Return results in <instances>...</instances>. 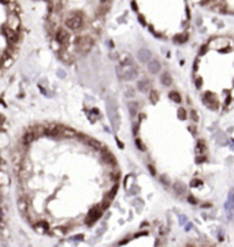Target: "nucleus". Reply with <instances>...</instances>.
Listing matches in <instances>:
<instances>
[{"mask_svg": "<svg viewBox=\"0 0 234 247\" xmlns=\"http://www.w3.org/2000/svg\"><path fill=\"white\" fill-rule=\"evenodd\" d=\"M101 213H103V209H101V206H93L92 209L89 210V213H88V216L85 217V223L88 227H90V225H93L96 223V221L99 220L100 217H101Z\"/></svg>", "mask_w": 234, "mask_h": 247, "instance_id": "nucleus-1", "label": "nucleus"}, {"mask_svg": "<svg viewBox=\"0 0 234 247\" xmlns=\"http://www.w3.org/2000/svg\"><path fill=\"white\" fill-rule=\"evenodd\" d=\"M68 38H70V34H68L67 30H64V29H58L56 33H55V40L58 41L60 45H63V46H67L68 45Z\"/></svg>", "mask_w": 234, "mask_h": 247, "instance_id": "nucleus-2", "label": "nucleus"}, {"mask_svg": "<svg viewBox=\"0 0 234 247\" xmlns=\"http://www.w3.org/2000/svg\"><path fill=\"white\" fill-rule=\"evenodd\" d=\"M203 101L207 104V105L211 108L212 111H216V109H218V107H219V103H218L216 97L214 94H211V93H205V94L203 96Z\"/></svg>", "mask_w": 234, "mask_h": 247, "instance_id": "nucleus-3", "label": "nucleus"}, {"mask_svg": "<svg viewBox=\"0 0 234 247\" xmlns=\"http://www.w3.org/2000/svg\"><path fill=\"white\" fill-rule=\"evenodd\" d=\"M37 138V135L34 134V131L32 130V128H27L26 131H25V134H23V137L19 139V144L22 145H26V146H29L30 145V142H33V141Z\"/></svg>", "mask_w": 234, "mask_h": 247, "instance_id": "nucleus-4", "label": "nucleus"}, {"mask_svg": "<svg viewBox=\"0 0 234 247\" xmlns=\"http://www.w3.org/2000/svg\"><path fill=\"white\" fill-rule=\"evenodd\" d=\"M32 225H33V228L36 229L38 234H45V232H48V231H50V223H48L47 220L34 221Z\"/></svg>", "mask_w": 234, "mask_h": 247, "instance_id": "nucleus-5", "label": "nucleus"}, {"mask_svg": "<svg viewBox=\"0 0 234 247\" xmlns=\"http://www.w3.org/2000/svg\"><path fill=\"white\" fill-rule=\"evenodd\" d=\"M207 144L204 139H198L197 145H196V153L197 154H205V150H207Z\"/></svg>", "mask_w": 234, "mask_h": 247, "instance_id": "nucleus-6", "label": "nucleus"}, {"mask_svg": "<svg viewBox=\"0 0 234 247\" xmlns=\"http://www.w3.org/2000/svg\"><path fill=\"white\" fill-rule=\"evenodd\" d=\"M121 66H123V67H130V66H133V59H131L129 55H123V56H122V60H121Z\"/></svg>", "mask_w": 234, "mask_h": 247, "instance_id": "nucleus-7", "label": "nucleus"}, {"mask_svg": "<svg viewBox=\"0 0 234 247\" xmlns=\"http://www.w3.org/2000/svg\"><path fill=\"white\" fill-rule=\"evenodd\" d=\"M63 135H64V137H67V138H77L78 133H77V131H74L73 128L64 127V128H63Z\"/></svg>", "mask_w": 234, "mask_h": 247, "instance_id": "nucleus-8", "label": "nucleus"}, {"mask_svg": "<svg viewBox=\"0 0 234 247\" xmlns=\"http://www.w3.org/2000/svg\"><path fill=\"white\" fill-rule=\"evenodd\" d=\"M174 190L178 195H184L186 194V187H185L182 183H174Z\"/></svg>", "mask_w": 234, "mask_h": 247, "instance_id": "nucleus-9", "label": "nucleus"}, {"mask_svg": "<svg viewBox=\"0 0 234 247\" xmlns=\"http://www.w3.org/2000/svg\"><path fill=\"white\" fill-rule=\"evenodd\" d=\"M149 71L153 72V74H156V72L160 71V64H159L158 60H153L149 63Z\"/></svg>", "mask_w": 234, "mask_h": 247, "instance_id": "nucleus-10", "label": "nucleus"}, {"mask_svg": "<svg viewBox=\"0 0 234 247\" xmlns=\"http://www.w3.org/2000/svg\"><path fill=\"white\" fill-rule=\"evenodd\" d=\"M168 96H170V99L173 100V101H175L177 104H180L181 101H182V97H181V94L178 93V92H175V90L170 92V93H168Z\"/></svg>", "mask_w": 234, "mask_h": 247, "instance_id": "nucleus-11", "label": "nucleus"}, {"mask_svg": "<svg viewBox=\"0 0 234 247\" xmlns=\"http://www.w3.org/2000/svg\"><path fill=\"white\" fill-rule=\"evenodd\" d=\"M162 82L166 86L173 85V78L170 76V74H168V72H164V74H162Z\"/></svg>", "mask_w": 234, "mask_h": 247, "instance_id": "nucleus-12", "label": "nucleus"}, {"mask_svg": "<svg viewBox=\"0 0 234 247\" xmlns=\"http://www.w3.org/2000/svg\"><path fill=\"white\" fill-rule=\"evenodd\" d=\"M149 87V79H147L145 78L144 81H140L138 82V90H141V92H145V90Z\"/></svg>", "mask_w": 234, "mask_h": 247, "instance_id": "nucleus-13", "label": "nucleus"}, {"mask_svg": "<svg viewBox=\"0 0 234 247\" xmlns=\"http://www.w3.org/2000/svg\"><path fill=\"white\" fill-rule=\"evenodd\" d=\"M186 40H188L186 34H178V36L174 37V42H177V44H184Z\"/></svg>", "mask_w": 234, "mask_h": 247, "instance_id": "nucleus-14", "label": "nucleus"}, {"mask_svg": "<svg viewBox=\"0 0 234 247\" xmlns=\"http://www.w3.org/2000/svg\"><path fill=\"white\" fill-rule=\"evenodd\" d=\"M137 109H138V104H137V103H130V104H129V111H130L131 116H136Z\"/></svg>", "mask_w": 234, "mask_h": 247, "instance_id": "nucleus-15", "label": "nucleus"}, {"mask_svg": "<svg viewBox=\"0 0 234 247\" xmlns=\"http://www.w3.org/2000/svg\"><path fill=\"white\" fill-rule=\"evenodd\" d=\"M111 201H112V199H110V198H104V201L100 203L101 209H103V210H107L108 207H110V205H111Z\"/></svg>", "mask_w": 234, "mask_h": 247, "instance_id": "nucleus-16", "label": "nucleus"}, {"mask_svg": "<svg viewBox=\"0 0 234 247\" xmlns=\"http://www.w3.org/2000/svg\"><path fill=\"white\" fill-rule=\"evenodd\" d=\"M149 56H151V55H149L148 51H141V52H140V55H138L140 60H142V62H147V60L149 59Z\"/></svg>", "mask_w": 234, "mask_h": 247, "instance_id": "nucleus-17", "label": "nucleus"}, {"mask_svg": "<svg viewBox=\"0 0 234 247\" xmlns=\"http://www.w3.org/2000/svg\"><path fill=\"white\" fill-rule=\"evenodd\" d=\"M110 178L115 182V183H118L119 182V179H121V172H118V171H115V172H110Z\"/></svg>", "mask_w": 234, "mask_h": 247, "instance_id": "nucleus-18", "label": "nucleus"}, {"mask_svg": "<svg viewBox=\"0 0 234 247\" xmlns=\"http://www.w3.org/2000/svg\"><path fill=\"white\" fill-rule=\"evenodd\" d=\"M149 99H151V101H152V103H156V101L159 100L158 90H151V97H149Z\"/></svg>", "mask_w": 234, "mask_h": 247, "instance_id": "nucleus-19", "label": "nucleus"}, {"mask_svg": "<svg viewBox=\"0 0 234 247\" xmlns=\"http://www.w3.org/2000/svg\"><path fill=\"white\" fill-rule=\"evenodd\" d=\"M178 116H180L181 119H186V117H188V112H186V109H185L184 107H180V109H178Z\"/></svg>", "mask_w": 234, "mask_h": 247, "instance_id": "nucleus-20", "label": "nucleus"}, {"mask_svg": "<svg viewBox=\"0 0 234 247\" xmlns=\"http://www.w3.org/2000/svg\"><path fill=\"white\" fill-rule=\"evenodd\" d=\"M196 161H197L198 164H203V162L207 161V156H205V154H197V157H196Z\"/></svg>", "mask_w": 234, "mask_h": 247, "instance_id": "nucleus-21", "label": "nucleus"}, {"mask_svg": "<svg viewBox=\"0 0 234 247\" xmlns=\"http://www.w3.org/2000/svg\"><path fill=\"white\" fill-rule=\"evenodd\" d=\"M136 145L138 146L140 150H142V152H145V150H147V148H145V145L142 144L141 141H140V138H136Z\"/></svg>", "mask_w": 234, "mask_h": 247, "instance_id": "nucleus-22", "label": "nucleus"}, {"mask_svg": "<svg viewBox=\"0 0 234 247\" xmlns=\"http://www.w3.org/2000/svg\"><path fill=\"white\" fill-rule=\"evenodd\" d=\"M190 186L192 187H197V186H203V182L200 179H193L190 182Z\"/></svg>", "mask_w": 234, "mask_h": 247, "instance_id": "nucleus-23", "label": "nucleus"}, {"mask_svg": "<svg viewBox=\"0 0 234 247\" xmlns=\"http://www.w3.org/2000/svg\"><path fill=\"white\" fill-rule=\"evenodd\" d=\"M190 117H192V120H193V121H198V113L196 112L194 109L190 111Z\"/></svg>", "mask_w": 234, "mask_h": 247, "instance_id": "nucleus-24", "label": "nucleus"}, {"mask_svg": "<svg viewBox=\"0 0 234 247\" xmlns=\"http://www.w3.org/2000/svg\"><path fill=\"white\" fill-rule=\"evenodd\" d=\"M188 201H189L190 203H193V205H197V203H198V199H197V198H194L192 194L188 195Z\"/></svg>", "mask_w": 234, "mask_h": 247, "instance_id": "nucleus-25", "label": "nucleus"}, {"mask_svg": "<svg viewBox=\"0 0 234 247\" xmlns=\"http://www.w3.org/2000/svg\"><path fill=\"white\" fill-rule=\"evenodd\" d=\"M160 180H162L163 184H166V186L170 184V179H168V176H167V175H162V176H160Z\"/></svg>", "mask_w": 234, "mask_h": 247, "instance_id": "nucleus-26", "label": "nucleus"}, {"mask_svg": "<svg viewBox=\"0 0 234 247\" xmlns=\"http://www.w3.org/2000/svg\"><path fill=\"white\" fill-rule=\"evenodd\" d=\"M148 169L151 172V175H156V169H155V167H152L151 164H148Z\"/></svg>", "mask_w": 234, "mask_h": 247, "instance_id": "nucleus-27", "label": "nucleus"}, {"mask_svg": "<svg viewBox=\"0 0 234 247\" xmlns=\"http://www.w3.org/2000/svg\"><path fill=\"white\" fill-rule=\"evenodd\" d=\"M133 134L137 137V134H138V123H136L134 127H133Z\"/></svg>", "mask_w": 234, "mask_h": 247, "instance_id": "nucleus-28", "label": "nucleus"}, {"mask_svg": "<svg viewBox=\"0 0 234 247\" xmlns=\"http://www.w3.org/2000/svg\"><path fill=\"white\" fill-rule=\"evenodd\" d=\"M201 83H203V79L201 78H197V79H196V87L200 89V87H201Z\"/></svg>", "mask_w": 234, "mask_h": 247, "instance_id": "nucleus-29", "label": "nucleus"}, {"mask_svg": "<svg viewBox=\"0 0 234 247\" xmlns=\"http://www.w3.org/2000/svg\"><path fill=\"white\" fill-rule=\"evenodd\" d=\"M205 51H207V45H203L201 51H200V55H204V53H205Z\"/></svg>", "mask_w": 234, "mask_h": 247, "instance_id": "nucleus-30", "label": "nucleus"}, {"mask_svg": "<svg viewBox=\"0 0 234 247\" xmlns=\"http://www.w3.org/2000/svg\"><path fill=\"white\" fill-rule=\"evenodd\" d=\"M189 131H190V133H192L193 135H196V128H194L193 126H190V127H189Z\"/></svg>", "mask_w": 234, "mask_h": 247, "instance_id": "nucleus-31", "label": "nucleus"}, {"mask_svg": "<svg viewBox=\"0 0 234 247\" xmlns=\"http://www.w3.org/2000/svg\"><path fill=\"white\" fill-rule=\"evenodd\" d=\"M203 207H208V209H210V207H212V203H210V202H205V203H204V205H203Z\"/></svg>", "mask_w": 234, "mask_h": 247, "instance_id": "nucleus-32", "label": "nucleus"}, {"mask_svg": "<svg viewBox=\"0 0 234 247\" xmlns=\"http://www.w3.org/2000/svg\"><path fill=\"white\" fill-rule=\"evenodd\" d=\"M101 1H105V0H101Z\"/></svg>", "mask_w": 234, "mask_h": 247, "instance_id": "nucleus-33", "label": "nucleus"}]
</instances>
